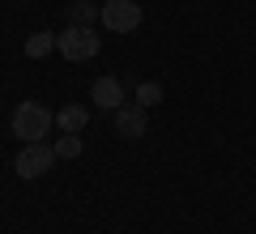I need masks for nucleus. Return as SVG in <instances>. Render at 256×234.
I'll return each instance as SVG.
<instances>
[{
    "instance_id": "nucleus-5",
    "label": "nucleus",
    "mask_w": 256,
    "mask_h": 234,
    "mask_svg": "<svg viewBox=\"0 0 256 234\" xmlns=\"http://www.w3.org/2000/svg\"><path fill=\"white\" fill-rule=\"evenodd\" d=\"M116 132L124 141H141L146 136V107H116Z\"/></svg>"
},
{
    "instance_id": "nucleus-7",
    "label": "nucleus",
    "mask_w": 256,
    "mask_h": 234,
    "mask_svg": "<svg viewBox=\"0 0 256 234\" xmlns=\"http://www.w3.org/2000/svg\"><path fill=\"white\" fill-rule=\"evenodd\" d=\"M56 124H60L64 132H82V128L90 124V111H86V107H77V102H68V107H60Z\"/></svg>"
},
{
    "instance_id": "nucleus-6",
    "label": "nucleus",
    "mask_w": 256,
    "mask_h": 234,
    "mask_svg": "<svg viewBox=\"0 0 256 234\" xmlns=\"http://www.w3.org/2000/svg\"><path fill=\"white\" fill-rule=\"evenodd\" d=\"M90 102L102 107V111L124 107V85H120V77H98V81L90 85Z\"/></svg>"
},
{
    "instance_id": "nucleus-8",
    "label": "nucleus",
    "mask_w": 256,
    "mask_h": 234,
    "mask_svg": "<svg viewBox=\"0 0 256 234\" xmlns=\"http://www.w3.org/2000/svg\"><path fill=\"white\" fill-rule=\"evenodd\" d=\"M94 17H102V9H94L90 0H73V4H68V21H73V26H90Z\"/></svg>"
},
{
    "instance_id": "nucleus-11",
    "label": "nucleus",
    "mask_w": 256,
    "mask_h": 234,
    "mask_svg": "<svg viewBox=\"0 0 256 234\" xmlns=\"http://www.w3.org/2000/svg\"><path fill=\"white\" fill-rule=\"evenodd\" d=\"M137 102H141V107H158V102H162V85H158V81H141L137 85Z\"/></svg>"
},
{
    "instance_id": "nucleus-10",
    "label": "nucleus",
    "mask_w": 256,
    "mask_h": 234,
    "mask_svg": "<svg viewBox=\"0 0 256 234\" xmlns=\"http://www.w3.org/2000/svg\"><path fill=\"white\" fill-rule=\"evenodd\" d=\"M52 149H56V158H77V153H82L86 145H82V136H77V132H64L60 141L52 145Z\"/></svg>"
},
{
    "instance_id": "nucleus-9",
    "label": "nucleus",
    "mask_w": 256,
    "mask_h": 234,
    "mask_svg": "<svg viewBox=\"0 0 256 234\" xmlns=\"http://www.w3.org/2000/svg\"><path fill=\"white\" fill-rule=\"evenodd\" d=\"M52 47H56V34H30L26 38V55H30V60H43Z\"/></svg>"
},
{
    "instance_id": "nucleus-2",
    "label": "nucleus",
    "mask_w": 256,
    "mask_h": 234,
    "mask_svg": "<svg viewBox=\"0 0 256 234\" xmlns=\"http://www.w3.org/2000/svg\"><path fill=\"white\" fill-rule=\"evenodd\" d=\"M102 47V38L94 34L90 26H68L64 34H56V51L64 55V60H94Z\"/></svg>"
},
{
    "instance_id": "nucleus-4",
    "label": "nucleus",
    "mask_w": 256,
    "mask_h": 234,
    "mask_svg": "<svg viewBox=\"0 0 256 234\" xmlns=\"http://www.w3.org/2000/svg\"><path fill=\"white\" fill-rule=\"evenodd\" d=\"M141 4L137 0H107L102 4V26L111 30V34H132V30L141 26Z\"/></svg>"
},
{
    "instance_id": "nucleus-1",
    "label": "nucleus",
    "mask_w": 256,
    "mask_h": 234,
    "mask_svg": "<svg viewBox=\"0 0 256 234\" xmlns=\"http://www.w3.org/2000/svg\"><path fill=\"white\" fill-rule=\"evenodd\" d=\"M56 115L43 107V102H18V111H13V136H22V141H43L47 132H52Z\"/></svg>"
},
{
    "instance_id": "nucleus-3",
    "label": "nucleus",
    "mask_w": 256,
    "mask_h": 234,
    "mask_svg": "<svg viewBox=\"0 0 256 234\" xmlns=\"http://www.w3.org/2000/svg\"><path fill=\"white\" fill-rule=\"evenodd\" d=\"M52 162H56V149H52V145L30 141V145H22V153L13 158V171H18V179H38V175L52 171Z\"/></svg>"
}]
</instances>
